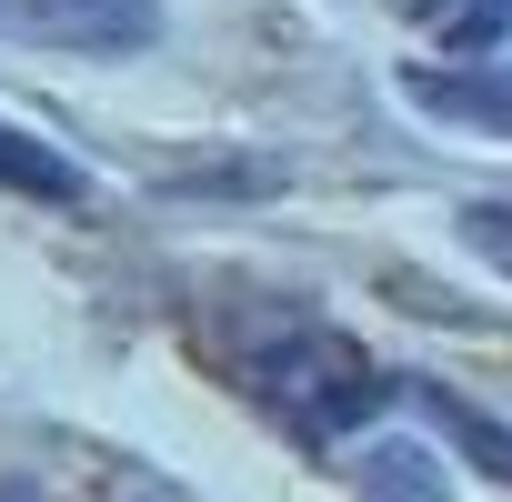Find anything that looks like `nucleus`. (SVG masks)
Instances as JSON below:
<instances>
[{
	"label": "nucleus",
	"instance_id": "obj_1",
	"mask_svg": "<svg viewBox=\"0 0 512 502\" xmlns=\"http://www.w3.org/2000/svg\"><path fill=\"white\" fill-rule=\"evenodd\" d=\"M251 382L282 402V422H292L302 442H342V432H362V422L382 412V392H392V382H382L352 342H332V332H282V342H262Z\"/></svg>",
	"mask_w": 512,
	"mask_h": 502
},
{
	"label": "nucleus",
	"instance_id": "obj_2",
	"mask_svg": "<svg viewBox=\"0 0 512 502\" xmlns=\"http://www.w3.org/2000/svg\"><path fill=\"white\" fill-rule=\"evenodd\" d=\"M0 41H31V51H151L161 41V0H0Z\"/></svg>",
	"mask_w": 512,
	"mask_h": 502
},
{
	"label": "nucleus",
	"instance_id": "obj_3",
	"mask_svg": "<svg viewBox=\"0 0 512 502\" xmlns=\"http://www.w3.org/2000/svg\"><path fill=\"white\" fill-rule=\"evenodd\" d=\"M0 191H11V201H51V211H91V201H101V181H91L61 141L21 131V121H0Z\"/></svg>",
	"mask_w": 512,
	"mask_h": 502
},
{
	"label": "nucleus",
	"instance_id": "obj_4",
	"mask_svg": "<svg viewBox=\"0 0 512 502\" xmlns=\"http://www.w3.org/2000/svg\"><path fill=\"white\" fill-rule=\"evenodd\" d=\"M402 91L432 111V121H452V131H492V141H512V71H402Z\"/></svg>",
	"mask_w": 512,
	"mask_h": 502
},
{
	"label": "nucleus",
	"instance_id": "obj_5",
	"mask_svg": "<svg viewBox=\"0 0 512 502\" xmlns=\"http://www.w3.org/2000/svg\"><path fill=\"white\" fill-rule=\"evenodd\" d=\"M422 412L442 422V442H462V462L482 472V482H502L512 492V422H492L482 402H462L452 382H422Z\"/></svg>",
	"mask_w": 512,
	"mask_h": 502
},
{
	"label": "nucleus",
	"instance_id": "obj_6",
	"mask_svg": "<svg viewBox=\"0 0 512 502\" xmlns=\"http://www.w3.org/2000/svg\"><path fill=\"white\" fill-rule=\"evenodd\" d=\"M362 502H452L432 442H372V462H362Z\"/></svg>",
	"mask_w": 512,
	"mask_h": 502
},
{
	"label": "nucleus",
	"instance_id": "obj_7",
	"mask_svg": "<svg viewBox=\"0 0 512 502\" xmlns=\"http://www.w3.org/2000/svg\"><path fill=\"white\" fill-rule=\"evenodd\" d=\"M462 251H482V262L512 282V191H492V201H462Z\"/></svg>",
	"mask_w": 512,
	"mask_h": 502
},
{
	"label": "nucleus",
	"instance_id": "obj_8",
	"mask_svg": "<svg viewBox=\"0 0 512 502\" xmlns=\"http://www.w3.org/2000/svg\"><path fill=\"white\" fill-rule=\"evenodd\" d=\"M502 31H512V0H462V11L442 21V41H452L462 61H472V51H492Z\"/></svg>",
	"mask_w": 512,
	"mask_h": 502
}]
</instances>
